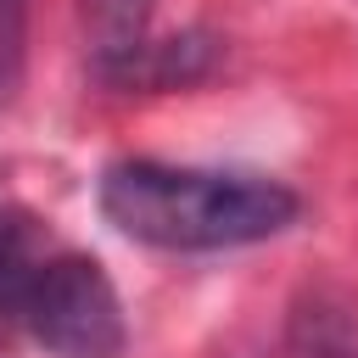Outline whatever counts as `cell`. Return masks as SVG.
Returning <instances> with one entry per match:
<instances>
[{"mask_svg":"<svg viewBox=\"0 0 358 358\" xmlns=\"http://www.w3.org/2000/svg\"><path fill=\"white\" fill-rule=\"evenodd\" d=\"M28 73V0H0V106L22 90Z\"/></svg>","mask_w":358,"mask_h":358,"instance_id":"obj_6","label":"cell"},{"mask_svg":"<svg viewBox=\"0 0 358 358\" xmlns=\"http://www.w3.org/2000/svg\"><path fill=\"white\" fill-rule=\"evenodd\" d=\"M56 246H62V241H50V229H45L39 218H28V213H17V207H0V319H6V324H11L17 302L28 296L34 274L50 263Z\"/></svg>","mask_w":358,"mask_h":358,"instance_id":"obj_4","label":"cell"},{"mask_svg":"<svg viewBox=\"0 0 358 358\" xmlns=\"http://www.w3.org/2000/svg\"><path fill=\"white\" fill-rule=\"evenodd\" d=\"M101 213L117 235L157 252H235L285 235L302 201L268 173L129 157L101 173Z\"/></svg>","mask_w":358,"mask_h":358,"instance_id":"obj_1","label":"cell"},{"mask_svg":"<svg viewBox=\"0 0 358 358\" xmlns=\"http://www.w3.org/2000/svg\"><path fill=\"white\" fill-rule=\"evenodd\" d=\"M11 324L56 358H123L129 347V319L106 268L73 246L50 252V263L34 274L28 296L17 302Z\"/></svg>","mask_w":358,"mask_h":358,"instance_id":"obj_2","label":"cell"},{"mask_svg":"<svg viewBox=\"0 0 358 358\" xmlns=\"http://www.w3.org/2000/svg\"><path fill=\"white\" fill-rule=\"evenodd\" d=\"M285 358H358V296L308 285L285 319Z\"/></svg>","mask_w":358,"mask_h":358,"instance_id":"obj_3","label":"cell"},{"mask_svg":"<svg viewBox=\"0 0 358 358\" xmlns=\"http://www.w3.org/2000/svg\"><path fill=\"white\" fill-rule=\"evenodd\" d=\"M78 11H84V34H90L95 67L112 73L117 62H129L145 45V28H151L157 0H78Z\"/></svg>","mask_w":358,"mask_h":358,"instance_id":"obj_5","label":"cell"}]
</instances>
